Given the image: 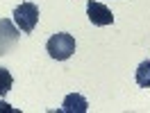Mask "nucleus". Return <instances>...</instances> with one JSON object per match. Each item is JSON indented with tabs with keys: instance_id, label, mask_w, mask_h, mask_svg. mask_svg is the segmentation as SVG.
Wrapping results in <instances>:
<instances>
[{
	"instance_id": "6e6552de",
	"label": "nucleus",
	"mask_w": 150,
	"mask_h": 113,
	"mask_svg": "<svg viewBox=\"0 0 150 113\" xmlns=\"http://www.w3.org/2000/svg\"><path fill=\"white\" fill-rule=\"evenodd\" d=\"M0 111H9V113H16V111H14V109H11V106H9L7 102H0Z\"/></svg>"
},
{
	"instance_id": "f257e3e1",
	"label": "nucleus",
	"mask_w": 150,
	"mask_h": 113,
	"mask_svg": "<svg viewBox=\"0 0 150 113\" xmlns=\"http://www.w3.org/2000/svg\"><path fill=\"white\" fill-rule=\"evenodd\" d=\"M46 50H48V54L52 57V59L66 61V59L75 52V36L68 34V32H57V34H52V36L48 38Z\"/></svg>"
},
{
	"instance_id": "39448f33",
	"label": "nucleus",
	"mask_w": 150,
	"mask_h": 113,
	"mask_svg": "<svg viewBox=\"0 0 150 113\" xmlns=\"http://www.w3.org/2000/svg\"><path fill=\"white\" fill-rule=\"evenodd\" d=\"M86 111H89V102L77 93L66 95L62 102V113H86Z\"/></svg>"
},
{
	"instance_id": "7ed1b4c3",
	"label": "nucleus",
	"mask_w": 150,
	"mask_h": 113,
	"mask_svg": "<svg viewBox=\"0 0 150 113\" xmlns=\"http://www.w3.org/2000/svg\"><path fill=\"white\" fill-rule=\"evenodd\" d=\"M18 36H21V29L16 27V23H11L9 18H0V57L16 47Z\"/></svg>"
},
{
	"instance_id": "20e7f679",
	"label": "nucleus",
	"mask_w": 150,
	"mask_h": 113,
	"mask_svg": "<svg viewBox=\"0 0 150 113\" xmlns=\"http://www.w3.org/2000/svg\"><path fill=\"white\" fill-rule=\"evenodd\" d=\"M86 16H89V20H91L93 25H98V27H105V25H112L114 23V14L109 11V7L103 5V2H96V0H89Z\"/></svg>"
},
{
	"instance_id": "f03ea898",
	"label": "nucleus",
	"mask_w": 150,
	"mask_h": 113,
	"mask_svg": "<svg viewBox=\"0 0 150 113\" xmlns=\"http://www.w3.org/2000/svg\"><path fill=\"white\" fill-rule=\"evenodd\" d=\"M14 23L23 34H32L39 23V7L34 2H21L14 9Z\"/></svg>"
},
{
	"instance_id": "423d86ee",
	"label": "nucleus",
	"mask_w": 150,
	"mask_h": 113,
	"mask_svg": "<svg viewBox=\"0 0 150 113\" xmlns=\"http://www.w3.org/2000/svg\"><path fill=\"white\" fill-rule=\"evenodd\" d=\"M137 84L141 88H150V59L139 63V68H137Z\"/></svg>"
},
{
	"instance_id": "0eeeda50",
	"label": "nucleus",
	"mask_w": 150,
	"mask_h": 113,
	"mask_svg": "<svg viewBox=\"0 0 150 113\" xmlns=\"http://www.w3.org/2000/svg\"><path fill=\"white\" fill-rule=\"evenodd\" d=\"M14 86V77L7 68H0V95H7Z\"/></svg>"
}]
</instances>
